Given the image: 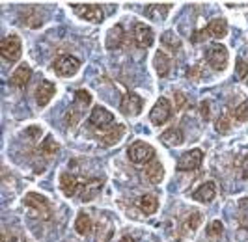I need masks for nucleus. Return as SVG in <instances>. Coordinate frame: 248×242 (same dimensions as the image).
I'll return each mask as SVG.
<instances>
[{"label":"nucleus","instance_id":"obj_20","mask_svg":"<svg viewBox=\"0 0 248 242\" xmlns=\"http://www.w3.org/2000/svg\"><path fill=\"white\" fill-rule=\"evenodd\" d=\"M144 175H146V179L149 182H153V184H159V182L164 179V168H162L161 162H151L146 166V171H144Z\"/></svg>","mask_w":248,"mask_h":242},{"label":"nucleus","instance_id":"obj_34","mask_svg":"<svg viewBox=\"0 0 248 242\" xmlns=\"http://www.w3.org/2000/svg\"><path fill=\"white\" fill-rule=\"evenodd\" d=\"M200 114H202V118L207 121L211 118V108H209V101H202V105H200Z\"/></svg>","mask_w":248,"mask_h":242},{"label":"nucleus","instance_id":"obj_35","mask_svg":"<svg viewBox=\"0 0 248 242\" xmlns=\"http://www.w3.org/2000/svg\"><path fill=\"white\" fill-rule=\"evenodd\" d=\"M209 37V34H207V30H200V32H196V34H192V43H202V41H205Z\"/></svg>","mask_w":248,"mask_h":242},{"label":"nucleus","instance_id":"obj_7","mask_svg":"<svg viewBox=\"0 0 248 242\" xmlns=\"http://www.w3.org/2000/svg\"><path fill=\"white\" fill-rule=\"evenodd\" d=\"M203 162V151L202 149H190L183 153L179 160H177V169L179 171H192V169H198Z\"/></svg>","mask_w":248,"mask_h":242},{"label":"nucleus","instance_id":"obj_19","mask_svg":"<svg viewBox=\"0 0 248 242\" xmlns=\"http://www.w3.org/2000/svg\"><path fill=\"white\" fill-rule=\"evenodd\" d=\"M30 76H32V71H30V67L28 65H19L15 73L12 75V86L15 88H25L28 82H30Z\"/></svg>","mask_w":248,"mask_h":242},{"label":"nucleus","instance_id":"obj_32","mask_svg":"<svg viewBox=\"0 0 248 242\" xmlns=\"http://www.w3.org/2000/svg\"><path fill=\"white\" fill-rule=\"evenodd\" d=\"M222 222H218V220H215L211 226L207 227V237H220L222 235Z\"/></svg>","mask_w":248,"mask_h":242},{"label":"nucleus","instance_id":"obj_23","mask_svg":"<svg viewBox=\"0 0 248 242\" xmlns=\"http://www.w3.org/2000/svg\"><path fill=\"white\" fill-rule=\"evenodd\" d=\"M205 30H207V34L215 39H222L226 34H228V24L224 19H213L211 23L205 26Z\"/></svg>","mask_w":248,"mask_h":242},{"label":"nucleus","instance_id":"obj_38","mask_svg":"<svg viewBox=\"0 0 248 242\" xmlns=\"http://www.w3.org/2000/svg\"><path fill=\"white\" fill-rule=\"evenodd\" d=\"M120 242H133V239H131V237H129V235H125L124 239H122V241Z\"/></svg>","mask_w":248,"mask_h":242},{"label":"nucleus","instance_id":"obj_1","mask_svg":"<svg viewBox=\"0 0 248 242\" xmlns=\"http://www.w3.org/2000/svg\"><path fill=\"white\" fill-rule=\"evenodd\" d=\"M127 157L133 164H146L155 157V149L146 142H135L129 145L127 149Z\"/></svg>","mask_w":248,"mask_h":242},{"label":"nucleus","instance_id":"obj_27","mask_svg":"<svg viewBox=\"0 0 248 242\" xmlns=\"http://www.w3.org/2000/svg\"><path fill=\"white\" fill-rule=\"evenodd\" d=\"M200 224H202V214H200L198 211H194V212L185 220V224H183V233H192V231H196L200 227Z\"/></svg>","mask_w":248,"mask_h":242},{"label":"nucleus","instance_id":"obj_22","mask_svg":"<svg viewBox=\"0 0 248 242\" xmlns=\"http://www.w3.org/2000/svg\"><path fill=\"white\" fill-rule=\"evenodd\" d=\"M183 140H185L183 131H179V129H168L161 134V142L168 147H177V145L183 144Z\"/></svg>","mask_w":248,"mask_h":242},{"label":"nucleus","instance_id":"obj_5","mask_svg":"<svg viewBox=\"0 0 248 242\" xmlns=\"http://www.w3.org/2000/svg\"><path fill=\"white\" fill-rule=\"evenodd\" d=\"M52 69L58 76H71V75H75L80 69V61H78V58L71 56V54H62V56H58L54 60Z\"/></svg>","mask_w":248,"mask_h":242},{"label":"nucleus","instance_id":"obj_30","mask_svg":"<svg viewBox=\"0 0 248 242\" xmlns=\"http://www.w3.org/2000/svg\"><path fill=\"white\" fill-rule=\"evenodd\" d=\"M215 129H217V133L228 134V133H230V129H232L230 118H228V116H220V118L217 120V123H215Z\"/></svg>","mask_w":248,"mask_h":242},{"label":"nucleus","instance_id":"obj_29","mask_svg":"<svg viewBox=\"0 0 248 242\" xmlns=\"http://www.w3.org/2000/svg\"><path fill=\"white\" fill-rule=\"evenodd\" d=\"M58 149H60V144H58L52 136H47V138H45V142L41 144V151H43V153H47V155H54V153H58Z\"/></svg>","mask_w":248,"mask_h":242},{"label":"nucleus","instance_id":"obj_3","mask_svg":"<svg viewBox=\"0 0 248 242\" xmlns=\"http://www.w3.org/2000/svg\"><path fill=\"white\" fill-rule=\"evenodd\" d=\"M170 118H172V105H170V101L166 97H159L157 103L153 105L151 112H149V121L159 127V125H164Z\"/></svg>","mask_w":248,"mask_h":242},{"label":"nucleus","instance_id":"obj_26","mask_svg":"<svg viewBox=\"0 0 248 242\" xmlns=\"http://www.w3.org/2000/svg\"><path fill=\"white\" fill-rule=\"evenodd\" d=\"M75 231L78 235H88L92 231V220H90V216H88L86 212H80L77 216V220H75Z\"/></svg>","mask_w":248,"mask_h":242},{"label":"nucleus","instance_id":"obj_24","mask_svg":"<svg viewBox=\"0 0 248 242\" xmlns=\"http://www.w3.org/2000/svg\"><path fill=\"white\" fill-rule=\"evenodd\" d=\"M161 43L164 48L172 50V52H177L181 48V39L175 36L174 32H164L161 36Z\"/></svg>","mask_w":248,"mask_h":242},{"label":"nucleus","instance_id":"obj_17","mask_svg":"<svg viewBox=\"0 0 248 242\" xmlns=\"http://www.w3.org/2000/svg\"><path fill=\"white\" fill-rule=\"evenodd\" d=\"M153 67L159 76H166L170 73V67H172V60L170 56L164 52V50H157L155 52V58H153Z\"/></svg>","mask_w":248,"mask_h":242},{"label":"nucleus","instance_id":"obj_10","mask_svg":"<svg viewBox=\"0 0 248 242\" xmlns=\"http://www.w3.org/2000/svg\"><path fill=\"white\" fill-rule=\"evenodd\" d=\"M142 106H144V101L137 95V93H124L122 101H120V110L122 114L133 118V116H138L142 112Z\"/></svg>","mask_w":248,"mask_h":242},{"label":"nucleus","instance_id":"obj_9","mask_svg":"<svg viewBox=\"0 0 248 242\" xmlns=\"http://www.w3.org/2000/svg\"><path fill=\"white\" fill-rule=\"evenodd\" d=\"M124 134H125V127L122 123H112L110 127L99 131V142H101V145H105V147H110V145L118 144Z\"/></svg>","mask_w":248,"mask_h":242},{"label":"nucleus","instance_id":"obj_11","mask_svg":"<svg viewBox=\"0 0 248 242\" xmlns=\"http://www.w3.org/2000/svg\"><path fill=\"white\" fill-rule=\"evenodd\" d=\"M133 39H135V43H137L138 47L142 48H148L153 45V30L149 28L148 24L144 23H135L133 24Z\"/></svg>","mask_w":248,"mask_h":242},{"label":"nucleus","instance_id":"obj_37","mask_svg":"<svg viewBox=\"0 0 248 242\" xmlns=\"http://www.w3.org/2000/svg\"><path fill=\"white\" fill-rule=\"evenodd\" d=\"M241 177H243V179H248V155L245 157L243 164H241Z\"/></svg>","mask_w":248,"mask_h":242},{"label":"nucleus","instance_id":"obj_2","mask_svg":"<svg viewBox=\"0 0 248 242\" xmlns=\"http://www.w3.org/2000/svg\"><path fill=\"white\" fill-rule=\"evenodd\" d=\"M205 60L215 71H224L228 67V48L218 43L209 45V48L205 50Z\"/></svg>","mask_w":248,"mask_h":242},{"label":"nucleus","instance_id":"obj_36","mask_svg":"<svg viewBox=\"0 0 248 242\" xmlns=\"http://www.w3.org/2000/svg\"><path fill=\"white\" fill-rule=\"evenodd\" d=\"M175 105H177V108H185L186 101H185V95L183 93H179V91H175Z\"/></svg>","mask_w":248,"mask_h":242},{"label":"nucleus","instance_id":"obj_4","mask_svg":"<svg viewBox=\"0 0 248 242\" xmlns=\"http://www.w3.org/2000/svg\"><path fill=\"white\" fill-rule=\"evenodd\" d=\"M73 12L88 23H101L105 19V12L99 4H71Z\"/></svg>","mask_w":248,"mask_h":242},{"label":"nucleus","instance_id":"obj_16","mask_svg":"<svg viewBox=\"0 0 248 242\" xmlns=\"http://www.w3.org/2000/svg\"><path fill=\"white\" fill-rule=\"evenodd\" d=\"M215 196H217V186H215L213 181H207L194 192V199L198 203H211L213 199H215Z\"/></svg>","mask_w":248,"mask_h":242},{"label":"nucleus","instance_id":"obj_13","mask_svg":"<svg viewBox=\"0 0 248 242\" xmlns=\"http://www.w3.org/2000/svg\"><path fill=\"white\" fill-rule=\"evenodd\" d=\"M56 93V88L52 82L49 80H43V82H39V86L36 88V103L37 106H45V105H49L50 99L54 97Z\"/></svg>","mask_w":248,"mask_h":242},{"label":"nucleus","instance_id":"obj_28","mask_svg":"<svg viewBox=\"0 0 248 242\" xmlns=\"http://www.w3.org/2000/svg\"><path fill=\"white\" fill-rule=\"evenodd\" d=\"M233 118H235L239 123L248 121V101H241L235 108H233Z\"/></svg>","mask_w":248,"mask_h":242},{"label":"nucleus","instance_id":"obj_33","mask_svg":"<svg viewBox=\"0 0 248 242\" xmlns=\"http://www.w3.org/2000/svg\"><path fill=\"white\" fill-rule=\"evenodd\" d=\"M75 99H77V101H80L84 106H88V105L92 103V95L88 93L86 90H77V91H75Z\"/></svg>","mask_w":248,"mask_h":242},{"label":"nucleus","instance_id":"obj_15","mask_svg":"<svg viewBox=\"0 0 248 242\" xmlns=\"http://www.w3.org/2000/svg\"><path fill=\"white\" fill-rule=\"evenodd\" d=\"M25 205L30 207V209H36L39 212H43V214H47L49 212V201H47V197L45 196H41V194H36V192H30L25 196Z\"/></svg>","mask_w":248,"mask_h":242},{"label":"nucleus","instance_id":"obj_6","mask_svg":"<svg viewBox=\"0 0 248 242\" xmlns=\"http://www.w3.org/2000/svg\"><path fill=\"white\" fill-rule=\"evenodd\" d=\"M21 52H23V45H21V39L17 36H8L2 39V43H0V54H2L4 60L17 61L21 58Z\"/></svg>","mask_w":248,"mask_h":242},{"label":"nucleus","instance_id":"obj_14","mask_svg":"<svg viewBox=\"0 0 248 242\" xmlns=\"http://www.w3.org/2000/svg\"><path fill=\"white\" fill-rule=\"evenodd\" d=\"M101 186H103V179H88V181H82L80 199L82 201H92L101 192Z\"/></svg>","mask_w":248,"mask_h":242},{"label":"nucleus","instance_id":"obj_21","mask_svg":"<svg viewBox=\"0 0 248 242\" xmlns=\"http://www.w3.org/2000/svg\"><path fill=\"white\" fill-rule=\"evenodd\" d=\"M138 209H140L144 214H155L157 209H159V199H157L153 194H144V196L138 199Z\"/></svg>","mask_w":248,"mask_h":242},{"label":"nucleus","instance_id":"obj_31","mask_svg":"<svg viewBox=\"0 0 248 242\" xmlns=\"http://www.w3.org/2000/svg\"><path fill=\"white\" fill-rule=\"evenodd\" d=\"M235 75L239 80H245L248 76V63L245 60H237V65H235Z\"/></svg>","mask_w":248,"mask_h":242},{"label":"nucleus","instance_id":"obj_12","mask_svg":"<svg viewBox=\"0 0 248 242\" xmlns=\"http://www.w3.org/2000/svg\"><path fill=\"white\" fill-rule=\"evenodd\" d=\"M60 188L67 197H75V196H80L82 181L78 177L71 175V173H62L60 175Z\"/></svg>","mask_w":248,"mask_h":242},{"label":"nucleus","instance_id":"obj_8","mask_svg":"<svg viewBox=\"0 0 248 242\" xmlns=\"http://www.w3.org/2000/svg\"><path fill=\"white\" fill-rule=\"evenodd\" d=\"M112 123H114V116H112V112H108L107 108H103V106H93L92 112H90V125L99 133L103 129H107V127H110Z\"/></svg>","mask_w":248,"mask_h":242},{"label":"nucleus","instance_id":"obj_18","mask_svg":"<svg viewBox=\"0 0 248 242\" xmlns=\"http://www.w3.org/2000/svg\"><path fill=\"white\" fill-rule=\"evenodd\" d=\"M124 37H125V30L122 24H116L112 26L108 30V36H107V47L114 50V48H120L122 43H124Z\"/></svg>","mask_w":248,"mask_h":242},{"label":"nucleus","instance_id":"obj_25","mask_svg":"<svg viewBox=\"0 0 248 242\" xmlns=\"http://www.w3.org/2000/svg\"><path fill=\"white\" fill-rule=\"evenodd\" d=\"M172 8V4H151L149 8H146V15L151 17V19H155V21H161L164 19V15L168 13V10Z\"/></svg>","mask_w":248,"mask_h":242}]
</instances>
